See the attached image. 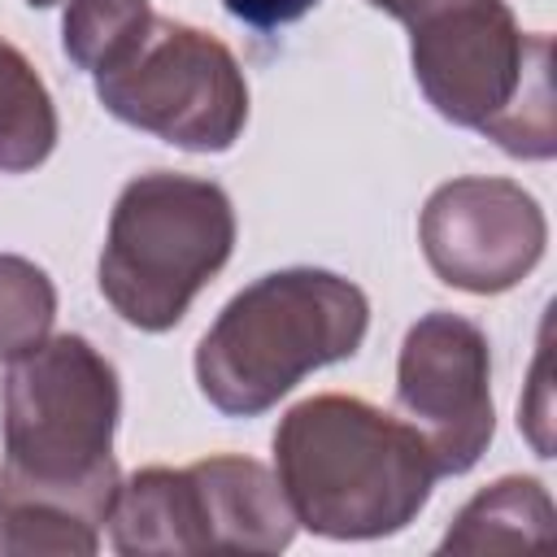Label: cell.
<instances>
[{"label":"cell","mask_w":557,"mask_h":557,"mask_svg":"<svg viewBox=\"0 0 557 557\" xmlns=\"http://www.w3.org/2000/svg\"><path fill=\"white\" fill-rule=\"evenodd\" d=\"M96 96L117 122L187 152H226L248 122V83L235 52L174 17H152L144 39L96 74Z\"/></svg>","instance_id":"8992f818"},{"label":"cell","mask_w":557,"mask_h":557,"mask_svg":"<svg viewBox=\"0 0 557 557\" xmlns=\"http://www.w3.org/2000/svg\"><path fill=\"white\" fill-rule=\"evenodd\" d=\"M418 239L440 283L496 296L518 287L540 265L548 222L522 183L470 174L440 183L426 196Z\"/></svg>","instance_id":"ba28073f"},{"label":"cell","mask_w":557,"mask_h":557,"mask_svg":"<svg viewBox=\"0 0 557 557\" xmlns=\"http://www.w3.org/2000/svg\"><path fill=\"white\" fill-rule=\"evenodd\" d=\"M231 196L191 174L152 170L122 187L100 248V296L139 331L183 322L196 292L231 261Z\"/></svg>","instance_id":"5b68a950"},{"label":"cell","mask_w":557,"mask_h":557,"mask_svg":"<svg viewBox=\"0 0 557 557\" xmlns=\"http://www.w3.org/2000/svg\"><path fill=\"white\" fill-rule=\"evenodd\" d=\"M370 4H374V9H383L387 17H396V22H405V26H409L413 17H422L426 9H435L440 0H370Z\"/></svg>","instance_id":"2e32d148"},{"label":"cell","mask_w":557,"mask_h":557,"mask_svg":"<svg viewBox=\"0 0 557 557\" xmlns=\"http://www.w3.org/2000/svg\"><path fill=\"white\" fill-rule=\"evenodd\" d=\"M553 535V500L540 479L505 474L483 487L466 509L453 518L440 553H487V548H527Z\"/></svg>","instance_id":"8fae6325"},{"label":"cell","mask_w":557,"mask_h":557,"mask_svg":"<svg viewBox=\"0 0 557 557\" xmlns=\"http://www.w3.org/2000/svg\"><path fill=\"white\" fill-rule=\"evenodd\" d=\"M200 505L205 553H283L296 535L292 505L278 479L235 453H218L187 466Z\"/></svg>","instance_id":"9c48e42d"},{"label":"cell","mask_w":557,"mask_h":557,"mask_svg":"<svg viewBox=\"0 0 557 557\" xmlns=\"http://www.w3.org/2000/svg\"><path fill=\"white\" fill-rule=\"evenodd\" d=\"M396 405L440 474H466L492 444V352L479 322L431 309L400 344Z\"/></svg>","instance_id":"52a82bcc"},{"label":"cell","mask_w":557,"mask_h":557,"mask_svg":"<svg viewBox=\"0 0 557 557\" xmlns=\"http://www.w3.org/2000/svg\"><path fill=\"white\" fill-rule=\"evenodd\" d=\"M57 318L52 278L13 252H0V361H17L39 348Z\"/></svg>","instance_id":"5bb4252c"},{"label":"cell","mask_w":557,"mask_h":557,"mask_svg":"<svg viewBox=\"0 0 557 557\" xmlns=\"http://www.w3.org/2000/svg\"><path fill=\"white\" fill-rule=\"evenodd\" d=\"M370 331V300L331 270L292 265L261 274L226 300L196 344V383L226 418L274 409L305 374L344 361Z\"/></svg>","instance_id":"3957f363"},{"label":"cell","mask_w":557,"mask_h":557,"mask_svg":"<svg viewBox=\"0 0 557 557\" xmlns=\"http://www.w3.org/2000/svg\"><path fill=\"white\" fill-rule=\"evenodd\" d=\"M152 17L148 0H70L61 17V48L78 70L104 74L144 39Z\"/></svg>","instance_id":"4fadbf2b"},{"label":"cell","mask_w":557,"mask_h":557,"mask_svg":"<svg viewBox=\"0 0 557 557\" xmlns=\"http://www.w3.org/2000/svg\"><path fill=\"white\" fill-rule=\"evenodd\" d=\"M117 413V370L83 335H48L9 361L0 392V505L57 509L100 531L122 483L113 461Z\"/></svg>","instance_id":"6da1fadb"},{"label":"cell","mask_w":557,"mask_h":557,"mask_svg":"<svg viewBox=\"0 0 557 557\" xmlns=\"http://www.w3.org/2000/svg\"><path fill=\"white\" fill-rule=\"evenodd\" d=\"M409 61L444 122L522 161L557 152L553 35L522 30L505 0H440L409 22Z\"/></svg>","instance_id":"277c9868"},{"label":"cell","mask_w":557,"mask_h":557,"mask_svg":"<svg viewBox=\"0 0 557 557\" xmlns=\"http://www.w3.org/2000/svg\"><path fill=\"white\" fill-rule=\"evenodd\" d=\"M26 4H30V9H52L57 0H26Z\"/></svg>","instance_id":"e0dca14e"},{"label":"cell","mask_w":557,"mask_h":557,"mask_svg":"<svg viewBox=\"0 0 557 557\" xmlns=\"http://www.w3.org/2000/svg\"><path fill=\"white\" fill-rule=\"evenodd\" d=\"M231 17H239L252 30H278L287 22H300L318 0H222Z\"/></svg>","instance_id":"9a60e30c"},{"label":"cell","mask_w":557,"mask_h":557,"mask_svg":"<svg viewBox=\"0 0 557 557\" xmlns=\"http://www.w3.org/2000/svg\"><path fill=\"white\" fill-rule=\"evenodd\" d=\"M274 470L296 527L326 540L405 531L440 479L409 422L344 392L309 396L278 418Z\"/></svg>","instance_id":"7a4b0ae2"},{"label":"cell","mask_w":557,"mask_h":557,"mask_svg":"<svg viewBox=\"0 0 557 557\" xmlns=\"http://www.w3.org/2000/svg\"><path fill=\"white\" fill-rule=\"evenodd\" d=\"M109 544L122 557L148 553H205L200 509L187 466H144L117 483L109 509Z\"/></svg>","instance_id":"30bf717a"},{"label":"cell","mask_w":557,"mask_h":557,"mask_svg":"<svg viewBox=\"0 0 557 557\" xmlns=\"http://www.w3.org/2000/svg\"><path fill=\"white\" fill-rule=\"evenodd\" d=\"M57 148V104L26 61L0 35V174H26Z\"/></svg>","instance_id":"7c38bea8"}]
</instances>
